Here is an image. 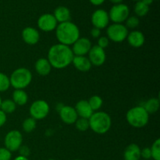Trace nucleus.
<instances>
[{"mask_svg":"<svg viewBox=\"0 0 160 160\" xmlns=\"http://www.w3.org/2000/svg\"><path fill=\"white\" fill-rule=\"evenodd\" d=\"M128 33V29L123 23H112L108 26L106 30V37L112 42L120 43L126 40Z\"/></svg>","mask_w":160,"mask_h":160,"instance_id":"423d86ee","label":"nucleus"},{"mask_svg":"<svg viewBox=\"0 0 160 160\" xmlns=\"http://www.w3.org/2000/svg\"><path fill=\"white\" fill-rule=\"evenodd\" d=\"M142 2H143L144 3H145L146 5H148V6H149V5L152 4V2H153V0H142Z\"/></svg>","mask_w":160,"mask_h":160,"instance_id":"a19ab883","label":"nucleus"},{"mask_svg":"<svg viewBox=\"0 0 160 160\" xmlns=\"http://www.w3.org/2000/svg\"><path fill=\"white\" fill-rule=\"evenodd\" d=\"M56 36L59 44L70 46L80 38L79 28L71 21L59 23L56 28Z\"/></svg>","mask_w":160,"mask_h":160,"instance_id":"f03ea898","label":"nucleus"},{"mask_svg":"<svg viewBox=\"0 0 160 160\" xmlns=\"http://www.w3.org/2000/svg\"><path fill=\"white\" fill-rule=\"evenodd\" d=\"M89 128L98 134H104L110 130L112 119L106 112H94L88 119Z\"/></svg>","mask_w":160,"mask_h":160,"instance_id":"7ed1b4c3","label":"nucleus"},{"mask_svg":"<svg viewBox=\"0 0 160 160\" xmlns=\"http://www.w3.org/2000/svg\"><path fill=\"white\" fill-rule=\"evenodd\" d=\"M89 1L92 4L95 5V6H100L104 2L105 0H89Z\"/></svg>","mask_w":160,"mask_h":160,"instance_id":"4c0bfd02","label":"nucleus"},{"mask_svg":"<svg viewBox=\"0 0 160 160\" xmlns=\"http://www.w3.org/2000/svg\"><path fill=\"white\" fill-rule=\"evenodd\" d=\"M36 72L40 76H48L52 70V66L46 58H40L38 59L34 64Z\"/></svg>","mask_w":160,"mask_h":160,"instance_id":"aec40b11","label":"nucleus"},{"mask_svg":"<svg viewBox=\"0 0 160 160\" xmlns=\"http://www.w3.org/2000/svg\"><path fill=\"white\" fill-rule=\"evenodd\" d=\"M152 158L154 160H160V139L158 138L153 142L151 148Z\"/></svg>","mask_w":160,"mask_h":160,"instance_id":"c85d7f7f","label":"nucleus"},{"mask_svg":"<svg viewBox=\"0 0 160 160\" xmlns=\"http://www.w3.org/2000/svg\"><path fill=\"white\" fill-rule=\"evenodd\" d=\"M32 81L31 70L25 67L17 68L9 77L10 86L15 89H24L30 85Z\"/></svg>","mask_w":160,"mask_h":160,"instance_id":"39448f33","label":"nucleus"},{"mask_svg":"<svg viewBox=\"0 0 160 160\" xmlns=\"http://www.w3.org/2000/svg\"><path fill=\"white\" fill-rule=\"evenodd\" d=\"M12 100L17 106H24L28 103V95L23 89H15L12 92Z\"/></svg>","mask_w":160,"mask_h":160,"instance_id":"4be33fe9","label":"nucleus"},{"mask_svg":"<svg viewBox=\"0 0 160 160\" xmlns=\"http://www.w3.org/2000/svg\"><path fill=\"white\" fill-rule=\"evenodd\" d=\"M23 143V136L19 131L12 130L6 134L4 138L5 148H7L9 152L18 151L19 148Z\"/></svg>","mask_w":160,"mask_h":160,"instance_id":"1a4fd4ad","label":"nucleus"},{"mask_svg":"<svg viewBox=\"0 0 160 160\" xmlns=\"http://www.w3.org/2000/svg\"><path fill=\"white\" fill-rule=\"evenodd\" d=\"M12 152L6 148H0V160H10Z\"/></svg>","mask_w":160,"mask_h":160,"instance_id":"2f4dec72","label":"nucleus"},{"mask_svg":"<svg viewBox=\"0 0 160 160\" xmlns=\"http://www.w3.org/2000/svg\"><path fill=\"white\" fill-rule=\"evenodd\" d=\"M88 102L89 106L92 108V110L95 112V111H98V109H101L103 104V100L98 95H93L89 98Z\"/></svg>","mask_w":160,"mask_h":160,"instance_id":"a878e982","label":"nucleus"},{"mask_svg":"<svg viewBox=\"0 0 160 160\" xmlns=\"http://www.w3.org/2000/svg\"><path fill=\"white\" fill-rule=\"evenodd\" d=\"M6 120H7V116L0 109V128L4 126L5 123H6Z\"/></svg>","mask_w":160,"mask_h":160,"instance_id":"e433bc0d","label":"nucleus"},{"mask_svg":"<svg viewBox=\"0 0 160 160\" xmlns=\"http://www.w3.org/2000/svg\"><path fill=\"white\" fill-rule=\"evenodd\" d=\"M10 87L9 78L4 73L0 72V92L7 91Z\"/></svg>","mask_w":160,"mask_h":160,"instance_id":"c756f323","label":"nucleus"},{"mask_svg":"<svg viewBox=\"0 0 160 160\" xmlns=\"http://www.w3.org/2000/svg\"><path fill=\"white\" fill-rule=\"evenodd\" d=\"M22 39L29 45H34L40 40V34L36 28L27 27L22 31Z\"/></svg>","mask_w":160,"mask_h":160,"instance_id":"4468645a","label":"nucleus"},{"mask_svg":"<svg viewBox=\"0 0 160 160\" xmlns=\"http://www.w3.org/2000/svg\"><path fill=\"white\" fill-rule=\"evenodd\" d=\"M140 23V20L137 17H134V16H132V17H129L126 20V25L125 26L127 27V28H131V29H134V28H137L138 26Z\"/></svg>","mask_w":160,"mask_h":160,"instance_id":"7c9ffc66","label":"nucleus"},{"mask_svg":"<svg viewBox=\"0 0 160 160\" xmlns=\"http://www.w3.org/2000/svg\"><path fill=\"white\" fill-rule=\"evenodd\" d=\"M48 160H56V159H48Z\"/></svg>","mask_w":160,"mask_h":160,"instance_id":"c03bdc74","label":"nucleus"},{"mask_svg":"<svg viewBox=\"0 0 160 160\" xmlns=\"http://www.w3.org/2000/svg\"><path fill=\"white\" fill-rule=\"evenodd\" d=\"M126 120L130 126L135 128H142L148 124L149 114L143 106H134L127 112Z\"/></svg>","mask_w":160,"mask_h":160,"instance_id":"20e7f679","label":"nucleus"},{"mask_svg":"<svg viewBox=\"0 0 160 160\" xmlns=\"http://www.w3.org/2000/svg\"><path fill=\"white\" fill-rule=\"evenodd\" d=\"M134 1H137V2H138V1H142V0H134Z\"/></svg>","mask_w":160,"mask_h":160,"instance_id":"37998d69","label":"nucleus"},{"mask_svg":"<svg viewBox=\"0 0 160 160\" xmlns=\"http://www.w3.org/2000/svg\"><path fill=\"white\" fill-rule=\"evenodd\" d=\"M88 59L92 65L95 67H100L103 65L106 60V54L105 49L100 48L98 45H94L91 48L90 51L88 53Z\"/></svg>","mask_w":160,"mask_h":160,"instance_id":"9b49d317","label":"nucleus"},{"mask_svg":"<svg viewBox=\"0 0 160 160\" xmlns=\"http://www.w3.org/2000/svg\"><path fill=\"white\" fill-rule=\"evenodd\" d=\"M50 107L48 103L45 100H36L31 105L29 109L31 117L35 120H40L45 119L48 115Z\"/></svg>","mask_w":160,"mask_h":160,"instance_id":"0eeeda50","label":"nucleus"},{"mask_svg":"<svg viewBox=\"0 0 160 160\" xmlns=\"http://www.w3.org/2000/svg\"><path fill=\"white\" fill-rule=\"evenodd\" d=\"M109 13V20L113 23H123L129 17L130 9L126 4H116L110 9Z\"/></svg>","mask_w":160,"mask_h":160,"instance_id":"6e6552de","label":"nucleus"},{"mask_svg":"<svg viewBox=\"0 0 160 160\" xmlns=\"http://www.w3.org/2000/svg\"><path fill=\"white\" fill-rule=\"evenodd\" d=\"M72 63L74 66L75 68L81 72H88L92 69V63L88 58L84 56H76L73 57Z\"/></svg>","mask_w":160,"mask_h":160,"instance_id":"6ab92c4d","label":"nucleus"},{"mask_svg":"<svg viewBox=\"0 0 160 160\" xmlns=\"http://www.w3.org/2000/svg\"><path fill=\"white\" fill-rule=\"evenodd\" d=\"M92 23L94 28L102 30L109 26V13L106 10L102 9H96L92 15Z\"/></svg>","mask_w":160,"mask_h":160,"instance_id":"f8f14e48","label":"nucleus"},{"mask_svg":"<svg viewBox=\"0 0 160 160\" xmlns=\"http://www.w3.org/2000/svg\"><path fill=\"white\" fill-rule=\"evenodd\" d=\"M90 34L94 38H98L101 36V30L96 28H93L91 30Z\"/></svg>","mask_w":160,"mask_h":160,"instance_id":"c9c22d12","label":"nucleus"},{"mask_svg":"<svg viewBox=\"0 0 160 160\" xmlns=\"http://www.w3.org/2000/svg\"><path fill=\"white\" fill-rule=\"evenodd\" d=\"M141 157L143 158L144 159H150L152 158L151 150L148 147H145V148L141 149Z\"/></svg>","mask_w":160,"mask_h":160,"instance_id":"72a5a7b5","label":"nucleus"},{"mask_svg":"<svg viewBox=\"0 0 160 160\" xmlns=\"http://www.w3.org/2000/svg\"><path fill=\"white\" fill-rule=\"evenodd\" d=\"M53 16L55 17L56 20H57L58 23H64V22L70 21V11L66 6H58L54 11Z\"/></svg>","mask_w":160,"mask_h":160,"instance_id":"412c9836","label":"nucleus"},{"mask_svg":"<svg viewBox=\"0 0 160 160\" xmlns=\"http://www.w3.org/2000/svg\"><path fill=\"white\" fill-rule=\"evenodd\" d=\"M73 160H82V159H73Z\"/></svg>","mask_w":160,"mask_h":160,"instance_id":"a18cd8bd","label":"nucleus"},{"mask_svg":"<svg viewBox=\"0 0 160 160\" xmlns=\"http://www.w3.org/2000/svg\"><path fill=\"white\" fill-rule=\"evenodd\" d=\"M77 130L81 132L88 131L89 129V121L88 119H84L78 117V120L74 123Z\"/></svg>","mask_w":160,"mask_h":160,"instance_id":"cd10ccee","label":"nucleus"},{"mask_svg":"<svg viewBox=\"0 0 160 160\" xmlns=\"http://www.w3.org/2000/svg\"><path fill=\"white\" fill-rule=\"evenodd\" d=\"M57 25V20H56L53 14L51 13L43 14L38 20V27L44 32H51L54 31Z\"/></svg>","mask_w":160,"mask_h":160,"instance_id":"9d476101","label":"nucleus"},{"mask_svg":"<svg viewBox=\"0 0 160 160\" xmlns=\"http://www.w3.org/2000/svg\"><path fill=\"white\" fill-rule=\"evenodd\" d=\"M59 117L62 121L66 124H73L78 120V116L76 110L70 106H65L59 110Z\"/></svg>","mask_w":160,"mask_h":160,"instance_id":"2eb2a0df","label":"nucleus"},{"mask_svg":"<svg viewBox=\"0 0 160 160\" xmlns=\"http://www.w3.org/2000/svg\"><path fill=\"white\" fill-rule=\"evenodd\" d=\"M149 11V6L144 3L142 1H138L134 5V12L138 17H145Z\"/></svg>","mask_w":160,"mask_h":160,"instance_id":"393cba45","label":"nucleus"},{"mask_svg":"<svg viewBox=\"0 0 160 160\" xmlns=\"http://www.w3.org/2000/svg\"><path fill=\"white\" fill-rule=\"evenodd\" d=\"M2 98H1V95H0V106H1V103H2Z\"/></svg>","mask_w":160,"mask_h":160,"instance_id":"79ce46f5","label":"nucleus"},{"mask_svg":"<svg viewBox=\"0 0 160 160\" xmlns=\"http://www.w3.org/2000/svg\"><path fill=\"white\" fill-rule=\"evenodd\" d=\"M36 120L32 117H28L23 120L22 128L26 133H31L36 128Z\"/></svg>","mask_w":160,"mask_h":160,"instance_id":"bb28decb","label":"nucleus"},{"mask_svg":"<svg viewBox=\"0 0 160 160\" xmlns=\"http://www.w3.org/2000/svg\"><path fill=\"white\" fill-rule=\"evenodd\" d=\"M72 45V52L76 56H85L92 47L91 41L87 38H79Z\"/></svg>","mask_w":160,"mask_h":160,"instance_id":"ddd939ff","label":"nucleus"},{"mask_svg":"<svg viewBox=\"0 0 160 160\" xmlns=\"http://www.w3.org/2000/svg\"><path fill=\"white\" fill-rule=\"evenodd\" d=\"M109 40L106 36H100L98 38V44H97V45L99 46L100 48H103V49H105L106 47L109 46Z\"/></svg>","mask_w":160,"mask_h":160,"instance_id":"473e14b6","label":"nucleus"},{"mask_svg":"<svg viewBox=\"0 0 160 160\" xmlns=\"http://www.w3.org/2000/svg\"><path fill=\"white\" fill-rule=\"evenodd\" d=\"M141 158V148L135 143L128 145L123 152L124 160H140Z\"/></svg>","mask_w":160,"mask_h":160,"instance_id":"a211bd4d","label":"nucleus"},{"mask_svg":"<svg viewBox=\"0 0 160 160\" xmlns=\"http://www.w3.org/2000/svg\"><path fill=\"white\" fill-rule=\"evenodd\" d=\"M109 1L111 2H112L113 4H120V3L122 2V1L123 0H109Z\"/></svg>","mask_w":160,"mask_h":160,"instance_id":"ea45409f","label":"nucleus"},{"mask_svg":"<svg viewBox=\"0 0 160 160\" xmlns=\"http://www.w3.org/2000/svg\"><path fill=\"white\" fill-rule=\"evenodd\" d=\"M159 106L160 102L159 98H151L147 100L143 107L148 114H153L158 112Z\"/></svg>","mask_w":160,"mask_h":160,"instance_id":"5701e85b","label":"nucleus"},{"mask_svg":"<svg viewBox=\"0 0 160 160\" xmlns=\"http://www.w3.org/2000/svg\"><path fill=\"white\" fill-rule=\"evenodd\" d=\"M17 109V105L15 104L12 100L11 99H5L2 101L0 109L6 114H10L15 112Z\"/></svg>","mask_w":160,"mask_h":160,"instance_id":"b1692460","label":"nucleus"},{"mask_svg":"<svg viewBox=\"0 0 160 160\" xmlns=\"http://www.w3.org/2000/svg\"><path fill=\"white\" fill-rule=\"evenodd\" d=\"M19 151H20V156L28 157L30 155V149L28 146H26V145H23V146L21 145L20 148H19Z\"/></svg>","mask_w":160,"mask_h":160,"instance_id":"f704fd0d","label":"nucleus"},{"mask_svg":"<svg viewBox=\"0 0 160 160\" xmlns=\"http://www.w3.org/2000/svg\"><path fill=\"white\" fill-rule=\"evenodd\" d=\"M74 55L71 48L62 44H56L50 47L47 59L52 67L57 70L64 69L72 63Z\"/></svg>","mask_w":160,"mask_h":160,"instance_id":"f257e3e1","label":"nucleus"},{"mask_svg":"<svg viewBox=\"0 0 160 160\" xmlns=\"http://www.w3.org/2000/svg\"><path fill=\"white\" fill-rule=\"evenodd\" d=\"M74 109L78 117L81 118L89 119L94 112L86 100H80L79 102H78Z\"/></svg>","mask_w":160,"mask_h":160,"instance_id":"f3484780","label":"nucleus"},{"mask_svg":"<svg viewBox=\"0 0 160 160\" xmlns=\"http://www.w3.org/2000/svg\"><path fill=\"white\" fill-rule=\"evenodd\" d=\"M128 44L134 48H140L145 44V38L142 32L139 31H133L128 33L127 37Z\"/></svg>","mask_w":160,"mask_h":160,"instance_id":"dca6fc26","label":"nucleus"},{"mask_svg":"<svg viewBox=\"0 0 160 160\" xmlns=\"http://www.w3.org/2000/svg\"><path fill=\"white\" fill-rule=\"evenodd\" d=\"M13 160H29V159H28V157H24V156H18Z\"/></svg>","mask_w":160,"mask_h":160,"instance_id":"58836bf2","label":"nucleus"}]
</instances>
